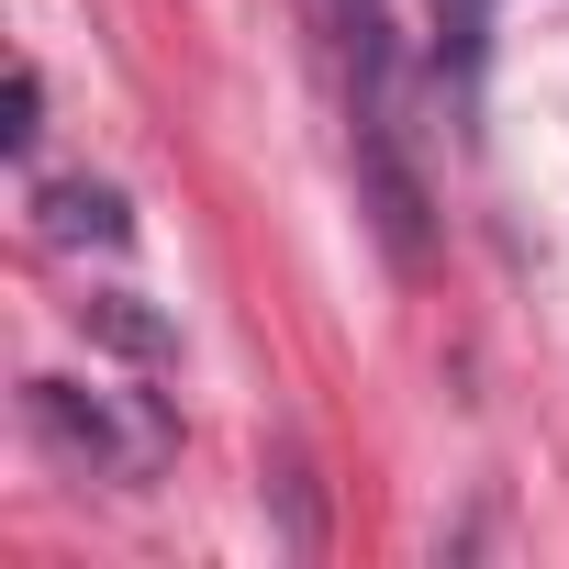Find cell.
<instances>
[{
  "label": "cell",
  "mask_w": 569,
  "mask_h": 569,
  "mask_svg": "<svg viewBox=\"0 0 569 569\" xmlns=\"http://www.w3.org/2000/svg\"><path fill=\"white\" fill-rule=\"evenodd\" d=\"M34 425H46V447L57 458H79V469H146V436H123L112 425V402H90L79 380H34Z\"/></svg>",
  "instance_id": "6da1fadb"
},
{
  "label": "cell",
  "mask_w": 569,
  "mask_h": 569,
  "mask_svg": "<svg viewBox=\"0 0 569 569\" xmlns=\"http://www.w3.org/2000/svg\"><path fill=\"white\" fill-rule=\"evenodd\" d=\"M34 112H46V79H34V68H12V123H0V134L34 146Z\"/></svg>",
  "instance_id": "277c9868"
},
{
  "label": "cell",
  "mask_w": 569,
  "mask_h": 569,
  "mask_svg": "<svg viewBox=\"0 0 569 569\" xmlns=\"http://www.w3.org/2000/svg\"><path fill=\"white\" fill-rule=\"evenodd\" d=\"M325 12H336L347 57H358V46H391V0H325Z\"/></svg>",
  "instance_id": "3957f363"
},
{
  "label": "cell",
  "mask_w": 569,
  "mask_h": 569,
  "mask_svg": "<svg viewBox=\"0 0 569 569\" xmlns=\"http://www.w3.org/2000/svg\"><path fill=\"white\" fill-rule=\"evenodd\" d=\"M46 234H57V246H79V234L123 246L134 223H123V190H112V179H57V190H46Z\"/></svg>",
  "instance_id": "7a4b0ae2"
}]
</instances>
